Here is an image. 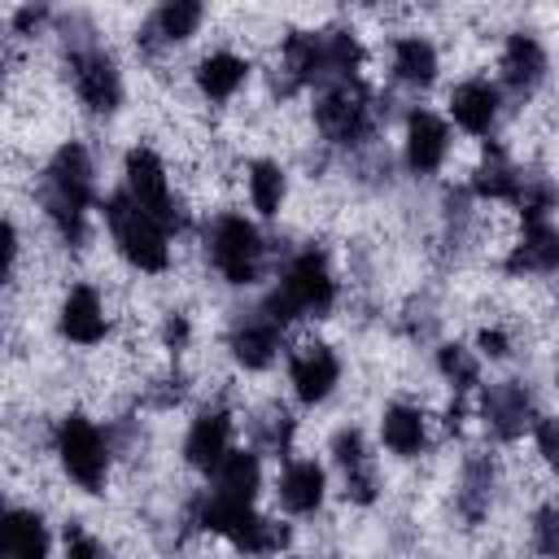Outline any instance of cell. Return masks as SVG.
<instances>
[{
	"label": "cell",
	"mask_w": 559,
	"mask_h": 559,
	"mask_svg": "<svg viewBox=\"0 0 559 559\" xmlns=\"http://www.w3.org/2000/svg\"><path fill=\"white\" fill-rule=\"evenodd\" d=\"M92 201V162L83 144H61L48 166V218L66 240H79L83 210Z\"/></svg>",
	"instance_id": "1"
},
{
	"label": "cell",
	"mask_w": 559,
	"mask_h": 559,
	"mask_svg": "<svg viewBox=\"0 0 559 559\" xmlns=\"http://www.w3.org/2000/svg\"><path fill=\"white\" fill-rule=\"evenodd\" d=\"M105 218H109V231H114L118 253H122L131 266H140V271H166L170 245H166V227H162L153 214H144L127 192H118V197L109 201Z\"/></svg>",
	"instance_id": "2"
},
{
	"label": "cell",
	"mask_w": 559,
	"mask_h": 559,
	"mask_svg": "<svg viewBox=\"0 0 559 559\" xmlns=\"http://www.w3.org/2000/svg\"><path fill=\"white\" fill-rule=\"evenodd\" d=\"M336 288H332V275H328V262L319 253H301L288 271H284V284L271 293L266 301V314L275 323H288L297 314H323L332 306Z\"/></svg>",
	"instance_id": "3"
},
{
	"label": "cell",
	"mask_w": 559,
	"mask_h": 559,
	"mask_svg": "<svg viewBox=\"0 0 559 559\" xmlns=\"http://www.w3.org/2000/svg\"><path fill=\"white\" fill-rule=\"evenodd\" d=\"M57 454H61V467L74 485H83L87 493H96L109 476V450L96 432L92 419L83 415H66L61 428H57Z\"/></svg>",
	"instance_id": "4"
},
{
	"label": "cell",
	"mask_w": 559,
	"mask_h": 559,
	"mask_svg": "<svg viewBox=\"0 0 559 559\" xmlns=\"http://www.w3.org/2000/svg\"><path fill=\"white\" fill-rule=\"evenodd\" d=\"M210 253H214V266L223 271V280H231V284H249V280L258 275L262 240H258L253 223H245L240 214H223V218L214 223Z\"/></svg>",
	"instance_id": "5"
},
{
	"label": "cell",
	"mask_w": 559,
	"mask_h": 559,
	"mask_svg": "<svg viewBox=\"0 0 559 559\" xmlns=\"http://www.w3.org/2000/svg\"><path fill=\"white\" fill-rule=\"evenodd\" d=\"M127 197L153 214L162 227H175V201H170V183H166V166L157 153L148 148H131L127 157Z\"/></svg>",
	"instance_id": "6"
},
{
	"label": "cell",
	"mask_w": 559,
	"mask_h": 559,
	"mask_svg": "<svg viewBox=\"0 0 559 559\" xmlns=\"http://www.w3.org/2000/svg\"><path fill=\"white\" fill-rule=\"evenodd\" d=\"M314 118H319V131H323L328 140H336V144H354V140H362V135L371 131L367 96H362L358 87H349V83L332 87V92L319 100Z\"/></svg>",
	"instance_id": "7"
},
{
	"label": "cell",
	"mask_w": 559,
	"mask_h": 559,
	"mask_svg": "<svg viewBox=\"0 0 559 559\" xmlns=\"http://www.w3.org/2000/svg\"><path fill=\"white\" fill-rule=\"evenodd\" d=\"M74 92L87 109L96 114H109L122 96V83H118V70L105 52H79L74 57Z\"/></svg>",
	"instance_id": "8"
},
{
	"label": "cell",
	"mask_w": 559,
	"mask_h": 559,
	"mask_svg": "<svg viewBox=\"0 0 559 559\" xmlns=\"http://www.w3.org/2000/svg\"><path fill=\"white\" fill-rule=\"evenodd\" d=\"M288 376H293V389H297L301 402H323V397L332 393L341 367H336V354H332L328 345H301V349L293 354Z\"/></svg>",
	"instance_id": "9"
},
{
	"label": "cell",
	"mask_w": 559,
	"mask_h": 559,
	"mask_svg": "<svg viewBox=\"0 0 559 559\" xmlns=\"http://www.w3.org/2000/svg\"><path fill=\"white\" fill-rule=\"evenodd\" d=\"M227 437H231V424H227L223 411H205V415H197L192 428H188V441H183L188 463L201 467V472H218V463L231 454V450H227Z\"/></svg>",
	"instance_id": "10"
},
{
	"label": "cell",
	"mask_w": 559,
	"mask_h": 559,
	"mask_svg": "<svg viewBox=\"0 0 559 559\" xmlns=\"http://www.w3.org/2000/svg\"><path fill=\"white\" fill-rule=\"evenodd\" d=\"M445 148H450L445 122L432 118V114H411V122H406V162H411V170L432 175L445 162Z\"/></svg>",
	"instance_id": "11"
},
{
	"label": "cell",
	"mask_w": 559,
	"mask_h": 559,
	"mask_svg": "<svg viewBox=\"0 0 559 559\" xmlns=\"http://www.w3.org/2000/svg\"><path fill=\"white\" fill-rule=\"evenodd\" d=\"M450 114H454V122L463 131L485 135L493 127V118H498V92L485 79H467V83H459L450 92Z\"/></svg>",
	"instance_id": "12"
},
{
	"label": "cell",
	"mask_w": 559,
	"mask_h": 559,
	"mask_svg": "<svg viewBox=\"0 0 559 559\" xmlns=\"http://www.w3.org/2000/svg\"><path fill=\"white\" fill-rule=\"evenodd\" d=\"M61 332L79 345H96L105 336V306H100L96 288H87V284L70 288V297L61 301Z\"/></svg>",
	"instance_id": "13"
},
{
	"label": "cell",
	"mask_w": 559,
	"mask_h": 559,
	"mask_svg": "<svg viewBox=\"0 0 559 559\" xmlns=\"http://www.w3.org/2000/svg\"><path fill=\"white\" fill-rule=\"evenodd\" d=\"M0 555L4 559H48V528H44V520L35 511H4Z\"/></svg>",
	"instance_id": "14"
},
{
	"label": "cell",
	"mask_w": 559,
	"mask_h": 559,
	"mask_svg": "<svg viewBox=\"0 0 559 559\" xmlns=\"http://www.w3.org/2000/svg\"><path fill=\"white\" fill-rule=\"evenodd\" d=\"M555 266H559V231L546 218H528L511 249V271H555Z\"/></svg>",
	"instance_id": "15"
},
{
	"label": "cell",
	"mask_w": 559,
	"mask_h": 559,
	"mask_svg": "<svg viewBox=\"0 0 559 559\" xmlns=\"http://www.w3.org/2000/svg\"><path fill=\"white\" fill-rule=\"evenodd\" d=\"M280 502H284V511H293V515L314 511V507L323 502V467L310 463V459L288 463L284 476H280Z\"/></svg>",
	"instance_id": "16"
},
{
	"label": "cell",
	"mask_w": 559,
	"mask_h": 559,
	"mask_svg": "<svg viewBox=\"0 0 559 559\" xmlns=\"http://www.w3.org/2000/svg\"><path fill=\"white\" fill-rule=\"evenodd\" d=\"M258 493V459L249 450H231L214 472V498L249 507Z\"/></svg>",
	"instance_id": "17"
},
{
	"label": "cell",
	"mask_w": 559,
	"mask_h": 559,
	"mask_svg": "<svg viewBox=\"0 0 559 559\" xmlns=\"http://www.w3.org/2000/svg\"><path fill=\"white\" fill-rule=\"evenodd\" d=\"M485 419L498 437H515L528 428V397L520 384H493L485 397Z\"/></svg>",
	"instance_id": "18"
},
{
	"label": "cell",
	"mask_w": 559,
	"mask_h": 559,
	"mask_svg": "<svg viewBox=\"0 0 559 559\" xmlns=\"http://www.w3.org/2000/svg\"><path fill=\"white\" fill-rule=\"evenodd\" d=\"M546 70V57H542V44L533 35H511L507 39V52H502V79L515 87V92H528Z\"/></svg>",
	"instance_id": "19"
},
{
	"label": "cell",
	"mask_w": 559,
	"mask_h": 559,
	"mask_svg": "<svg viewBox=\"0 0 559 559\" xmlns=\"http://www.w3.org/2000/svg\"><path fill=\"white\" fill-rule=\"evenodd\" d=\"M249 66L236 57V52H210L201 66H197V87L210 96V100H227L236 96V87L245 83Z\"/></svg>",
	"instance_id": "20"
},
{
	"label": "cell",
	"mask_w": 559,
	"mask_h": 559,
	"mask_svg": "<svg viewBox=\"0 0 559 559\" xmlns=\"http://www.w3.org/2000/svg\"><path fill=\"white\" fill-rule=\"evenodd\" d=\"M424 415L415 411V406H389L384 411V419H380V441L393 450V454H402V459H411V454H419L424 450Z\"/></svg>",
	"instance_id": "21"
},
{
	"label": "cell",
	"mask_w": 559,
	"mask_h": 559,
	"mask_svg": "<svg viewBox=\"0 0 559 559\" xmlns=\"http://www.w3.org/2000/svg\"><path fill=\"white\" fill-rule=\"evenodd\" d=\"M231 349H236V358H240L245 367H266V362L275 358V349H280V323H275L271 314L249 319V323L231 336Z\"/></svg>",
	"instance_id": "22"
},
{
	"label": "cell",
	"mask_w": 559,
	"mask_h": 559,
	"mask_svg": "<svg viewBox=\"0 0 559 559\" xmlns=\"http://www.w3.org/2000/svg\"><path fill=\"white\" fill-rule=\"evenodd\" d=\"M201 26V4L192 0H175V4H162L144 31V44H175V39H188L192 31Z\"/></svg>",
	"instance_id": "23"
},
{
	"label": "cell",
	"mask_w": 559,
	"mask_h": 559,
	"mask_svg": "<svg viewBox=\"0 0 559 559\" xmlns=\"http://www.w3.org/2000/svg\"><path fill=\"white\" fill-rule=\"evenodd\" d=\"M393 70H397V79L402 83H432V74H437V52H432V44L428 39H397L393 44Z\"/></svg>",
	"instance_id": "24"
},
{
	"label": "cell",
	"mask_w": 559,
	"mask_h": 559,
	"mask_svg": "<svg viewBox=\"0 0 559 559\" xmlns=\"http://www.w3.org/2000/svg\"><path fill=\"white\" fill-rule=\"evenodd\" d=\"M249 201L258 214H280L284 201V170L275 162H253L249 170Z\"/></svg>",
	"instance_id": "25"
},
{
	"label": "cell",
	"mask_w": 559,
	"mask_h": 559,
	"mask_svg": "<svg viewBox=\"0 0 559 559\" xmlns=\"http://www.w3.org/2000/svg\"><path fill=\"white\" fill-rule=\"evenodd\" d=\"M441 371H445V380H454V389H472L476 384V358L463 345H445L441 349Z\"/></svg>",
	"instance_id": "26"
},
{
	"label": "cell",
	"mask_w": 559,
	"mask_h": 559,
	"mask_svg": "<svg viewBox=\"0 0 559 559\" xmlns=\"http://www.w3.org/2000/svg\"><path fill=\"white\" fill-rule=\"evenodd\" d=\"M533 542L546 559H559V507H542L533 520Z\"/></svg>",
	"instance_id": "27"
},
{
	"label": "cell",
	"mask_w": 559,
	"mask_h": 559,
	"mask_svg": "<svg viewBox=\"0 0 559 559\" xmlns=\"http://www.w3.org/2000/svg\"><path fill=\"white\" fill-rule=\"evenodd\" d=\"M66 559H109V550H105L92 533H83V528H66Z\"/></svg>",
	"instance_id": "28"
},
{
	"label": "cell",
	"mask_w": 559,
	"mask_h": 559,
	"mask_svg": "<svg viewBox=\"0 0 559 559\" xmlns=\"http://www.w3.org/2000/svg\"><path fill=\"white\" fill-rule=\"evenodd\" d=\"M537 450L546 454V463L559 467V419H542L537 424Z\"/></svg>",
	"instance_id": "29"
},
{
	"label": "cell",
	"mask_w": 559,
	"mask_h": 559,
	"mask_svg": "<svg viewBox=\"0 0 559 559\" xmlns=\"http://www.w3.org/2000/svg\"><path fill=\"white\" fill-rule=\"evenodd\" d=\"M480 349L489 354V358H502L507 354V336L493 328V332H480Z\"/></svg>",
	"instance_id": "30"
}]
</instances>
